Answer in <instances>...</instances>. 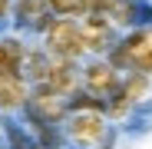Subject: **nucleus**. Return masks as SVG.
Wrapping results in <instances>:
<instances>
[{
  "label": "nucleus",
  "mask_w": 152,
  "mask_h": 149,
  "mask_svg": "<svg viewBox=\"0 0 152 149\" xmlns=\"http://www.w3.org/2000/svg\"><path fill=\"white\" fill-rule=\"evenodd\" d=\"M63 133L69 149H113L116 126L106 113H69L63 119Z\"/></svg>",
  "instance_id": "1"
},
{
  "label": "nucleus",
  "mask_w": 152,
  "mask_h": 149,
  "mask_svg": "<svg viewBox=\"0 0 152 149\" xmlns=\"http://www.w3.org/2000/svg\"><path fill=\"white\" fill-rule=\"evenodd\" d=\"M106 60L119 70V73H149L152 76V27H132V30H126L113 50L106 53Z\"/></svg>",
  "instance_id": "2"
},
{
  "label": "nucleus",
  "mask_w": 152,
  "mask_h": 149,
  "mask_svg": "<svg viewBox=\"0 0 152 149\" xmlns=\"http://www.w3.org/2000/svg\"><path fill=\"white\" fill-rule=\"evenodd\" d=\"M43 50H46L50 57L76 60V63H80V60L86 57V43H83L80 20H73V17H56V20L46 27V33H43Z\"/></svg>",
  "instance_id": "3"
},
{
  "label": "nucleus",
  "mask_w": 152,
  "mask_h": 149,
  "mask_svg": "<svg viewBox=\"0 0 152 149\" xmlns=\"http://www.w3.org/2000/svg\"><path fill=\"white\" fill-rule=\"evenodd\" d=\"M20 116H30L40 123H53V126H63V119L69 116V96L56 93L46 83H33L27 93V103H23Z\"/></svg>",
  "instance_id": "4"
},
{
  "label": "nucleus",
  "mask_w": 152,
  "mask_h": 149,
  "mask_svg": "<svg viewBox=\"0 0 152 149\" xmlns=\"http://www.w3.org/2000/svg\"><path fill=\"white\" fill-rule=\"evenodd\" d=\"M99 13H106L116 30L152 27V4L149 0H99Z\"/></svg>",
  "instance_id": "5"
},
{
  "label": "nucleus",
  "mask_w": 152,
  "mask_h": 149,
  "mask_svg": "<svg viewBox=\"0 0 152 149\" xmlns=\"http://www.w3.org/2000/svg\"><path fill=\"white\" fill-rule=\"evenodd\" d=\"M80 30H83L86 53H93V57H106L109 50H113V43L119 40V30L109 23V17H106V13H99V10L80 17Z\"/></svg>",
  "instance_id": "6"
},
{
  "label": "nucleus",
  "mask_w": 152,
  "mask_h": 149,
  "mask_svg": "<svg viewBox=\"0 0 152 149\" xmlns=\"http://www.w3.org/2000/svg\"><path fill=\"white\" fill-rule=\"evenodd\" d=\"M56 20L50 0H13L10 23L20 33H46V27Z\"/></svg>",
  "instance_id": "7"
},
{
  "label": "nucleus",
  "mask_w": 152,
  "mask_h": 149,
  "mask_svg": "<svg viewBox=\"0 0 152 149\" xmlns=\"http://www.w3.org/2000/svg\"><path fill=\"white\" fill-rule=\"evenodd\" d=\"M119 83H122V73H119L106 57H93V60L83 66V90L103 96V99H106Z\"/></svg>",
  "instance_id": "8"
},
{
  "label": "nucleus",
  "mask_w": 152,
  "mask_h": 149,
  "mask_svg": "<svg viewBox=\"0 0 152 149\" xmlns=\"http://www.w3.org/2000/svg\"><path fill=\"white\" fill-rule=\"evenodd\" d=\"M46 86H53L63 96H73L76 90L83 86V66L76 60H60V57H50V70H46Z\"/></svg>",
  "instance_id": "9"
},
{
  "label": "nucleus",
  "mask_w": 152,
  "mask_h": 149,
  "mask_svg": "<svg viewBox=\"0 0 152 149\" xmlns=\"http://www.w3.org/2000/svg\"><path fill=\"white\" fill-rule=\"evenodd\" d=\"M27 93H30L27 76H20V73H0V113L4 116L20 113L23 103H27Z\"/></svg>",
  "instance_id": "10"
},
{
  "label": "nucleus",
  "mask_w": 152,
  "mask_h": 149,
  "mask_svg": "<svg viewBox=\"0 0 152 149\" xmlns=\"http://www.w3.org/2000/svg\"><path fill=\"white\" fill-rule=\"evenodd\" d=\"M23 57H27V43L20 37L0 33V73H20L23 76Z\"/></svg>",
  "instance_id": "11"
},
{
  "label": "nucleus",
  "mask_w": 152,
  "mask_h": 149,
  "mask_svg": "<svg viewBox=\"0 0 152 149\" xmlns=\"http://www.w3.org/2000/svg\"><path fill=\"white\" fill-rule=\"evenodd\" d=\"M46 70H50V53L43 46H27V57H23V76L27 83H43L46 80Z\"/></svg>",
  "instance_id": "12"
},
{
  "label": "nucleus",
  "mask_w": 152,
  "mask_h": 149,
  "mask_svg": "<svg viewBox=\"0 0 152 149\" xmlns=\"http://www.w3.org/2000/svg\"><path fill=\"white\" fill-rule=\"evenodd\" d=\"M122 90L129 93V99L139 106V103H145L149 99V93H152V83H149V73H139V70H132V73H122Z\"/></svg>",
  "instance_id": "13"
},
{
  "label": "nucleus",
  "mask_w": 152,
  "mask_h": 149,
  "mask_svg": "<svg viewBox=\"0 0 152 149\" xmlns=\"http://www.w3.org/2000/svg\"><path fill=\"white\" fill-rule=\"evenodd\" d=\"M50 7H53L56 17H73V20H80V17L99 10V0H50Z\"/></svg>",
  "instance_id": "14"
},
{
  "label": "nucleus",
  "mask_w": 152,
  "mask_h": 149,
  "mask_svg": "<svg viewBox=\"0 0 152 149\" xmlns=\"http://www.w3.org/2000/svg\"><path fill=\"white\" fill-rule=\"evenodd\" d=\"M4 146L7 149H33L37 142H33V136H30V129L23 126V123H13V119H4Z\"/></svg>",
  "instance_id": "15"
},
{
  "label": "nucleus",
  "mask_w": 152,
  "mask_h": 149,
  "mask_svg": "<svg viewBox=\"0 0 152 149\" xmlns=\"http://www.w3.org/2000/svg\"><path fill=\"white\" fill-rule=\"evenodd\" d=\"M10 10H13V0H0V27L10 20Z\"/></svg>",
  "instance_id": "16"
},
{
  "label": "nucleus",
  "mask_w": 152,
  "mask_h": 149,
  "mask_svg": "<svg viewBox=\"0 0 152 149\" xmlns=\"http://www.w3.org/2000/svg\"><path fill=\"white\" fill-rule=\"evenodd\" d=\"M0 129H4V113H0Z\"/></svg>",
  "instance_id": "17"
},
{
  "label": "nucleus",
  "mask_w": 152,
  "mask_h": 149,
  "mask_svg": "<svg viewBox=\"0 0 152 149\" xmlns=\"http://www.w3.org/2000/svg\"><path fill=\"white\" fill-rule=\"evenodd\" d=\"M0 149H7V146H4V142H0Z\"/></svg>",
  "instance_id": "18"
},
{
  "label": "nucleus",
  "mask_w": 152,
  "mask_h": 149,
  "mask_svg": "<svg viewBox=\"0 0 152 149\" xmlns=\"http://www.w3.org/2000/svg\"><path fill=\"white\" fill-rule=\"evenodd\" d=\"M33 149H43V146H33Z\"/></svg>",
  "instance_id": "19"
}]
</instances>
